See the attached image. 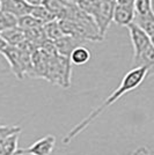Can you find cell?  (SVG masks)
<instances>
[{"label": "cell", "mask_w": 154, "mask_h": 155, "mask_svg": "<svg viewBox=\"0 0 154 155\" xmlns=\"http://www.w3.org/2000/svg\"><path fill=\"white\" fill-rule=\"evenodd\" d=\"M148 73H149V70L146 68V67H135V68H131L123 77L121 84L111 93V95L108 96V98L100 107H97L95 110H93L81 123H79L78 125H75L73 129L71 130L70 132L65 136L64 139H63V142L64 143H69L72 139H74L82 131H85V130L87 129V126H89V124L93 123L107 108H109L110 105H112L116 101H118L123 95H125V94H128L130 91H135L136 88H138L142 84V81L146 79Z\"/></svg>", "instance_id": "cell-1"}, {"label": "cell", "mask_w": 154, "mask_h": 155, "mask_svg": "<svg viewBox=\"0 0 154 155\" xmlns=\"http://www.w3.org/2000/svg\"><path fill=\"white\" fill-rule=\"evenodd\" d=\"M71 61L63 56H56L49 59L45 79L63 88H69L71 84Z\"/></svg>", "instance_id": "cell-2"}, {"label": "cell", "mask_w": 154, "mask_h": 155, "mask_svg": "<svg viewBox=\"0 0 154 155\" xmlns=\"http://www.w3.org/2000/svg\"><path fill=\"white\" fill-rule=\"evenodd\" d=\"M135 0H115L112 20L119 26L128 27L135 16Z\"/></svg>", "instance_id": "cell-3"}, {"label": "cell", "mask_w": 154, "mask_h": 155, "mask_svg": "<svg viewBox=\"0 0 154 155\" xmlns=\"http://www.w3.org/2000/svg\"><path fill=\"white\" fill-rule=\"evenodd\" d=\"M56 146V137L48 134L27 148L18 149L14 155H51Z\"/></svg>", "instance_id": "cell-4"}, {"label": "cell", "mask_w": 154, "mask_h": 155, "mask_svg": "<svg viewBox=\"0 0 154 155\" xmlns=\"http://www.w3.org/2000/svg\"><path fill=\"white\" fill-rule=\"evenodd\" d=\"M128 29L130 37H131L132 45H133V50H135V56L133 57H137L145 49H147L148 46L153 44V41L149 38L139 27L136 26L135 23H130L128 26Z\"/></svg>", "instance_id": "cell-5"}, {"label": "cell", "mask_w": 154, "mask_h": 155, "mask_svg": "<svg viewBox=\"0 0 154 155\" xmlns=\"http://www.w3.org/2000/svg\"><path fill=\"white\" fill-rule=\"evenodd\" d=\"M0 54H2L6 58V60L11 66V70H12L15 77L20 80L25 78L22 70H21V65H20V52L18 48L7 45L2 51L0 52Z\"/></svg>", "instance_id": "cell-6"}, {"label": "cell", "mask_w": 154, "mask_h": 155, "mask_svg": "<svg viewBox=\"0 0 154 155\" xmlns=\"http://www.w3.org/2000/svg\"><path fill=\"white\" fill-rule=\"evenodd\" d=\"M82 43H85V42H82V41H80V39L78 38H74L72 36H67V35H64L62 38H59L56 42H53L58 54L63 56V57H66V58H69L71 52L73 51L75 48L81 45Z\"/></svg>", "instance_id": "cell-7"}, {"label": "cell", "mask_w": 154, "mask_h": 155, "mask_svg": "<svg viewBox=\"0 0 154 155\" xmlns=\"http://www.w3.org/2000/svg\"><path fill=\"white\" fill-rule=\"evenodd\" d=\"M132 23H135L137 27H139L141 30L145 32L152 41H153V35H154V15H153V13L146 14V15H139V14L135 13Z\"/></svg>", "instance_id": "cell-8"}, {"label": "cell", "mask_w": 154, "mask_h": 155, "mask_svg": "<svg viewBox=\"0 0 154 155\" xmlns=\"http://www.w3.org/2000/svg\"><path fill=\"white\" fill-rule=\"evenodd\" d=\"M0 37L6 42L7 45L15 46V48H19L26 41L25 32L20 30L18 27L12 28V29H7V30H2L0 32Z\"/></svg>", "instance_id": "cell-9"}, {"label": "cell", "mask_w": 154, "mask_h": 155, "mask_svg": "<svg viewBox=\"0 0 154 155\" xmlns=\"http://www.w3.org/2000/svg\"><path fill=\"white\" fill-rule=\"evenodd\" d=\"M133 67H147L151 70L154 65V45H149L147 49H145L137 57H133Z\"/></svg>", "instance_id": "cell-10"}, {"label": "cell", "mask_w": 154, "mask_h": 155, "mask_svg": "<svg viewBox=\"0 0 154 155\" xmlns=\"http://www.w3.org/2000/svg\"><path fill=\"white\" fill-rule=\"evenodd\" d=\"M43 30H44L45 38L51 41V42H56L57 39L62 38L64 36V32H63L62 28L59 26L58 20H53L51 22L44 25L43 26Z\"/></svg>", "instance_id": "cell-11"}, {"label": "cell", "mask_w": 154, "mask_h": 155, "mask_svg": "<svg viewBox=\"0 0 154 155\" xmlns=\"http://www.w3.org/2000/svg\"><path fill=\"white\" fill-rule=\"evenodd\" d=\"M90 57H92V54H90L89 50L85 46L80 45L71 52L69 59L71 63H73L74 65H84L89 61Z\"/></svg>", "instance_id": "cell-12"}, {"label": "cell", "mask_w": 154, "mask_h": 155, "mask_svg": "<svg viewBox=\"0 0 154 155\" xmlns=\"http://www.w3.org/2000/svg\"><path fill=\"white\" fill-rule=\"evenodd\" d=\"M30 15H32V18H35L37 21H39L42 23V26L51 22L53 20H57L42 4L38 5V6H32V11H30Z\"/></svg>", "instance_id": "cell-13"}, {"label": "cell", "mask_w": 154, "mask_h": 155, "mask_svg": "<svg viewBox=\"0 0 154 155\" xmlns=\"http://www.w3.org/2000/svg\"><path fill=\"white\" fill-rule=\"evenodd\" d=\"M39 27H43L42 23L37 21L35 18H32V15H25V16H21V18H18V28L22 31H29V30H32V29H36V28H39Z\"/></svg>", "instance_id": "cell-14"}, {"label": "cell", "mask_w": 154, "mask_h": 155, "mask_svg": "<svg viewBox=\"0 0 154 155\" xmlns=\"http://www.w3.org/2000/svg\"><path fill=\"white\" fill-rule=\"evenodd\" d=\"M32 11V6L23 2L22 0H12L9 14H13L16 18H21L25 15H29Z\"/></svg>", "instance_id": "cell-15"}, {"label": "cell", "mask_w": 154, "mask_h": 155, "mask_svg": "<svg viewBox=\"0 0 154 155\" xmlns=\"http://www.w3.org/2000/svg\"><path fill=\"white\" fill-rule=\"evenodd\" d=\"M18 27V18L14 16L13 14L5 13V12H0V29L7 30V29H12Z\"/></svg>", "instance_id": "cell-16"}, {"label": "cell", "mask_w": 154, "mask_h": 155, "mask_svg": "<svg viewBox=\"0 0 154 155\" xmlns=\"http://www.w3.org/2000/svg\"><path fill=\"white\" fill-rule=\"evenodd\" d=\"M135 12L139 15L153 13L152 11V0H135Z\"/></svg>", "instance_id": "cell-17"}, {"label": "cell", "mask_w": 154, "mask_h": 155, "mask_svg": "<svg viewBox=\"0 0 154 155\" xmlns=\"http://www.w3.org/2000/svg\"><path fill=\"white\" fill-rule=\"evenodd\" d=\"M23 2H26V4H28L29 6H38V5H41L42 4V0H22Z\"/></svg>", "instance_id": "cell-18"}, {"label": "cell", "mask_w": 154, "mask_h": 155, "mask_svg": "<svg viewBox=\"0 0 154 155\" xmlns=\"http://www.w3.org/2000/svg\"><path fill=\"white\" fill-rule=\"evenodd\" d=\"M6 46H7L6 42H5V41H4V39L1 38V37H0V52L2 51V50H4V49H5V48H6Z\"/></svg>", "instance_id": "cell-19"}, {"label": "cell", "mask_w": 154, "mask_h": 155, "mask_svg": "<svg viewBox=\"0 0 154 155\" xmlns=\"http://www.w3.org/2000/svg\"><path fill=\"white\" fill-rule=\"evenodd\" d=\"M69 1H71V2H73V4H75V5H78V2H79L80 0H69Z\"/></svg>", "instance_id": "cell-20"}]
</instances>
